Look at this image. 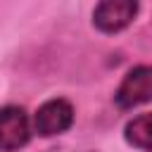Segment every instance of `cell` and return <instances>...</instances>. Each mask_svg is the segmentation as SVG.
Listing matches in <instances>:
<instances>
[{"mask_svg": "<svg viewBox=\"0 0 152 152\" xmlns=\"http://www.w3.org/2000/svg\"><path fill=\"white\" fill-rule=\"evenodd\" d=\"M74 119H76V109L66 97H50L31 116L33 135H38V138L62 135L74 126Z\"/></svg>", "mask_w": 152, "mask_h": 152, "instance_id": "cell-1", "label": "cell"}, {"mask_svg": "<svg viewBox=\"0 0 152 152\" xmlns=\"http://www.w3.org/2000/svg\"><path fill=\"white\" fill-rule=\"evenodd\" d=\"M140 14V0H97L93 7V26L104 36L126 31Z\"/></svg>", "mask_w": 152, "mask_h": 152, "instance_id": "cell-2", "label": "cell"}, {"mask_svg": "<svg viewBox=\"0 0 152 152\" xmlns=\"http://www.w3.org/2000/svg\"><path fill=\"white\" fill-rule=\"evenodd\" d=\"M152 102V64H138L128 69L114 90V104L119 109H133Z\"/></svg>", "mask_w": 152, "mask_h": 152, "instance_id": "cell-3", "label": "cell"}, {"mask_svg": "<svg viewBox=\"0 0 152 152\" xmlns=\"http://www.w3.org/2000/svg\"><path fill=\"white\" fill-rule=\"evenodd\" d=\"M31 116L21 104L0 107V152H17L31 142Z\"/></svg>", "mask_w": 152, "mask_h": 152, "instance_id": "cell-4", "label": "cell"}, {"mask_svg": "<svg viewBox=\"0 0 152 152\" xmlns=\"http://www.w3.org/2000/svg\"><path fill=\"white\" fill-rule=\"evenodd\" d=\"M124 140L133 150L152 152V112L131 116L124 124Z\"/></svg>", "mask_w": 152, "mask_h": 152, "instance_id": "cell-5", "label": "cell"}]
</instances>
